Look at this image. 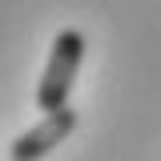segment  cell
Returning <instances> with one entry per match:
<instances>
[{
    "label": "cell",
    "mask_w": 161,
    "mask_h": 161,
    "mask_svg": "<svg viewBox=\"0 0 161 161\" xmlns=\"http://www.w3.org/2000/svg\"><path fill=\"white\" fill-rule=\"evenodd\" d=\"M80 60H85V36L77 28H60L57 40H53V53H48V64L36 80V105L44 113L69 109V93H73Z\"/></svg>",
    "instance_id": "6da1fadb"
},
{
    "label": "cell",
    "mask_w": 161,
    "mask_h": 161,
    "mask_svg": "<svg viewBox=\"0 0 161 161\" xmlns=\"http://www.w3.org/2000/svg\"><path fill=\"white\" fill-rule=\"evenodd\" d=\"M73 129H77L73 105H69V109H57V113H44V121H36L28 133H20V137L12 141L8 157H12V161H40L44 153H53Z\"/></svg>",
    "instance_id": "7a4b0ae2"
}]
</instances>
